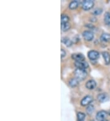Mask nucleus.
<instances>
[{
	"label": "nucleus",
	"instance_id": "nucleus-1",
	"mask_svg": "<svg viewBox=\"0 0 110 121\" xmlns=\"http://www.w3.org/2000/svg\"><path fill=\"white\" fill-rule=\"evenodd\" d=\"M74 75L76 79H78L79 81H82L86 78L88 74L85 70L76 69L74 72Z\"/></svg>",
	"mask_w": 110,
	"mask_h": 121
},
{
	"label": "nucleus",
	"instance_id": "nucleus-2",
	"mask_svg": "<svg viewBox=\"0 0 110 121\" xmlns=\"http://www.w3.org/2000/svg\"><path fill=\"white\" fill-rule=\"evenodd\" d=\"M94 3L92 0H85L82 3L83 9L85 10H90L94 7Z\"/></svg>",
	"mask_w": 110,
	"mask_h": 121
},
{
	"label": "nucleus",
	"instance_id": "nucleus-3",
	"mask_svg": "<svg viewBox=\"0 0 110 121\" xmlns=\"http://www.w3.org/2000/svg\"><path fill=\"white\" fill-rule=\"evenodd\" d=\"M72 58L73 60H75V62H82L85 61V57L84 55L80 53H75L72 55Z\"/></svg>",
	"mask_w": 110,
	"mask_h": 121
},
{
	"label": "nucleus",
	"instance_id": "nucleus-4",
	"mask_svg": "<svg viewBox=\"0 0 110 121\" xmlns=\"http://www.w3.org/2000/svg\"><path fill=\"white\" fill-rule=\"evenodd\" d=\"M83 36L87 41H91L94 38V34L91 31H85L83 33Z\"/></svg>",
	"mask_w": 110,
	"mask_h": 121
},
{
	"label": "nucleus",
	"instance_id": "nucleus-5",
	"mask_svg": "<svg viewBox=\"0 0 110 121\" xmlns=\"http://www.w3.org/2000/svg\"><path fill=\"white\" fill-rule=\"evenodd\" d=\"M92 101L93 98L91 95H86L82 99V100L81 101V105L83 106H87V105H89Z\"/></svg>",
	"mask_w": 110,
	"mask_h": 121
},
{
	"label": "nucleus",
	"instance_id": "nucleus-6",
	"mask_svg": "<svg viewBox=\"0 0 110 121\" xmlns=\"http://www.w3.org/2000/svg\"><path fill=\"white\" fill-rule=\"evenodd\" d=\"M99 56H100L99 53L95 50H91L88 53V58L92 60H96L99 58Z\"/></svg>",
	"mask_w": 110,
	"mask_h": 121
},
{
	"label": "nucleus",
	"instance_id": "nucleus-7",
	"mask_svg": "<svg viewBox=\"0 0 110 121\" xmlns=\"http://www.w3.org/2000/svg\"><path fill=\"white\" fill-rule=\"evenodd\" d=\"M75 65L77 69L85 70L89 67L88 63L86 61H82V62H75Z\"/></svg>",
	"mask_w": 110,
	"mask_h": 121
},
{
	"label": "nucleus",
	"instance_id": "nucleus-8",
	"mask_svg": "<svg viewBox=\"0 0 110 121\" xmlns=\"http://www.w3.org/2000/svg\"><path fill=\"white\" fill-rule=\"evenodd\" d=\"M108 116V113L105 111H100L97 112L96 115V118L98 121H101L105 120Z\"/></svg>",
	"mask_w": 110,
	"mask_h": 121
},
{
	"label": "nucleus",
	"instance_id": "nucleus-9",
	"mask_svg": "<svg viewBox=\"0 0 110 121\" xmlns=\"http://www.w3.org/2000/svg\"><path fill=\"white\" fill-rule=\"evenodd\" d=\"M98 100L100 102H105L109 100V96L107 94L101 93L97 95Z\"/></svg>",
	"mask_w": 110,
	"mask_h": 121
},
{
	"label": "nucleus",
	"instance_id": "nucleus-10",
	"mask_svg": "<svg viewBox=\"0 0 110 121\" xmlns=\"http://www.w3.org/2000/svg\"><path fill=\"white\" fill-rule=\"evenodd\" d=\"M96 85H97L96 82L92 80H89L86 84V86L87 88L88 89H90V90H92V89H95L96 87Z\"/></svg>",
	"mask_w": 110,
	"mask_h": 121
},
{
	"label": "nucleus",
	"instance_id": "nucleus-11",
	"mask_svg": "<svg viewBox=\"0 0 110 121\" xmlns=\"http://www.w3.org/2000/svg\"><path fill=\"white\" fill-rule=\"evenodd\" d=\"M102 55L105 64L106 65H109L110 64V54L108 52H104L102 53Z\"/></svg>",
	"mask_w": 110,
	"mask_h": 121
},
{
	"label": "nucleus",
	"instance_id": "nucleus-12",
	"mask_svg": "<svg viewBox=\"0 0 110 121\" xmlns=\"http://www.w3.org/2000/svg\"><path fill=\"white\" fill-rule=\"evenodd\" d=\"M100 40L102 42H108L110 41V34H107V33H104V34H101L100 36Z\"/></svg>",
	"mask_w": 110,
	"mask_h": 121
},
{
	"label": "nucleus",
	"instance_id": "nucleus-13",
	"mask_svg": "<svg viewBox=\"0 0 110 121\" xmlns=\"http://www.w3.org/2000/svg\"><path fill=\"white\" fill-rule=\"evenodd\" d=\"M78 81H79V80H78V79H76V78H72L69 82V86H71V87H76V86L78 84Z\"/></svg>",
	"mask_w": 110,
	"mask_h": 121
},
{
	"label": "nucleus",
	"instance_id": "nucleus-14",
	"mask_svg": "<svg viewBox=\"0 0 110 121\" xmlns=\"http://www.w3.org/2000/svg\"><path fill=\"white\" fill-rule=\"evenodd\" d=\"M61 41L62 42L64 43L67 47H70L72 45V40H70V39H69V38H67V37H63V38H62Z\"/></svg>",
	"mask_w": 110,
	"mask_h": 121
},
{
	"label": "nucleus",
	"instance_id": "nucleus-15",
	"mask_svg": "<svg viewBox=\"0 0 110 121\" xmlns=\"http://www.w3.org/2000/svg\"><path fill=\"white\" fill-rule=\"evenodd\" d=\"M104 22L106 25H110V13L106 12L104 16Z\"/></svg>",
	"mask_w": 110,
	"mask_h": 121
},
{
	"label": "nucleus",
	"instance_id": "nucleus-16",
	"mask_svg": "<svg viewBox=\"0 0 110 121\" xmlns=\"http://www.w3.org/2000/svg\"><path fill=\"white\" fill-rule=\"evenodd\" d=\"M61 24L64 23H69V17L66 15H62L61 18Z\"/></svg>",
	"mask_w": 110,
	"mask_h": 121
},
{
	"label": "nucleus",
	"instance_id": "nucleus-17",
	"mask_svg": "<svg viewBox=\"0 0 110 121\" xmlns=\"http://www.w3.org/2000/svg\"><path fill=\"white\" fill-rule=\"evenodd\" d=\"M61 30H62L63 31H67L70 28V23H64V24H61Z\"/></svg>",
	"mask_w": 110,
	"mask_h": 121
},
{
	"label": "nucleus",
	"instance_id": "nucleus-18",
	"mask_svg": "<svg viewBox=\"0 0 110 121\" xmlns=\"http://www.w3.org/2000/svg\"><path fill=\"white\" fill-rule=\"evenodd\" d=\"M85 114L82 112H79L77 114V118L78 121H84L85 119Z\"/></svg>",
	"mask_w": 110,
	"mask_h": 121
},
{
	"label": "nucleus",
	"instance_id": "nucleus-19",
	"mask_svg": "<svg viewBox=\"0 0 110 121\" xmlns=\"http://www.w3.org/2000/svg\"><path fill=\"white\" fill-rule=\"evenodd\" d=\"M78 6V2L76 1H73L69 4V8L70 9H75Z\"/></svg>",
	"mask_w": 110,
	"mask_h": 121
},
{
	"label": "nucleus",
	"instance_id": "nucleus-20",
	"mask_svg": "<svg viewBox=\"0 0 110 121\" xmlns=\"http://www.w3.org/2000/svg\"><path fill=\"white\" fill-rule=\"evenodd\" d=\"M101 13H102V9L100 8H97L93 11L92 14L94 15H100Z\"/></svg>",
	"mask_w": 110,
	"mask_h": 121
},
{
	"label": "nucleus",
	"instance_id": "nucleus-21",
	"mask_svg": "<svg viewBox=\"0 0 110 121\" xmlns=\"http://www.w3.org/2000/svg\"><path fill=\"white\" fill-rule=\"evenodd\" d=\"M94 110V107L92 105H89L86 108V111L88 114H92Z\"/></svg>",
	"mask_w": 110,
	"mask_h": 121
},
{
	"label": "nucleus",
	"instance_id": "nucleus-22",
	"mask_svg": "<svg viewBox=\"0 0 110 121\" xmlns=\"http://www.w3.org/2000/svg\"><path fill=\"white\" fill-rule=\"evenodd\" d=\"M61 56L62 58L66 56V52H65V50H64V49H61Z\"/></svg>",
	"mask_w": 110,
	"mask_h": 121
},
{
	"label": "nucleus",
	"instance_id": "nucleus-23",
	"mask_svg": "<svg viewBox=\"0 0 110 121\" xmlns=\"http://www.w3.org/2000/svg\"><path fill=\"white\" fill-rule=\"evenodd\" d=\"M107 121V120L105 119V120H103V121Z\"/></svg>",
	"mask_w": 110,
	"mask_h": 121
},
{
	"label": "nucleus",
	"instance_id": "nucleus-24",
	"mask_svg": "<svg viewBox=\"0 0 110 121\" xmlns=\"http://www.w3.org/2000/svg\"><path fill=\"white\" fill-rule=\"evenodd\" d=\"M109 115H110V111H109Z\"/></svg>",
	"mask_w": 110,
	"mask_h": 121
}]
</instances>
